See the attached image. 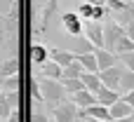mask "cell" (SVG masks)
<instances>
[{
  "mask_svg": "<svg viewBox=\"0 0 134 122\" xmlns=\"http://www.w3.org/2000/svg\"><path fill=\"white\" fill-rule=\"evenodd\" d=\"M0 21H2V28L7 31L9 40L16 42V38H19V26H21V24H19V21H21V0H12L9 9L0 14Z\"/></svg>",
  "mask_w": 134,
  "mask_h": 122,
  "instance_id": "cell-1",
  "label": "cell"
},
{
  "mask_svg": "<svg viewBox=\"0 0 134 122\" xmlns=\"http://www.w3.org/2000/svg\"><path fill=\"white\" fill-rule=\"evenodd\" d=\"M40 92H42L45 101H49L52 106H59V103L68 101V99H66V96H68V92H66V87H64V82H61V80L42 78V80H40Z\"/></svg>",
  "mask_w": 134,
  "mask_h": 122,
  "instance_id": "cell-2",
  "label": "cell"
},
{
  "mask_svg": "<svg viewBox=\"0 0 134 122\" xmlns=\"http://www.w3.org/2000/svg\"><path fill=\"white\" fill-rule=\"evenodd\" d=\"M125 35H127V28L122 24H118L113 19H106L104 21V49H108V52L115 54V47H118V42Z\"/></svg>",
  "mask_w": 134,
  "mask_h": 122,
  "instance_id": "cell-3",
  "label": "cell"
},
{
  "mask_svg": "<svg viewBox=\"0 0 134 122\" xmlns=\"http://www.w3.org/2000/svg\"><path fill=\"white\" fill-rule=\"evenodd\" d=\"M52 115H54V122H75L80 118V108L73 101H64L59 106H52Z\"/></svg>",
  "mask_w": 134,
  "mask_h": 122,
  "instance_id": "cell-4",
  "label": "cell"
},
{
  "mask_svg": "<svg viewBox=\"0 0 134 122\" xmlns=\"http://www.w3.org/2000/svg\"><path fill=\"white\" fill-rule=\"evenodd\" d=\"M85 24V35H87V40L94 45V47H104V24L101 21H82Z\"/></svg>",
  "mask_w": 134,
  "mask_h": 122,
  "instance_id": "cell-5",
  "label": "cell"
},
{
  "mask_svg": "<svg viewBox=\"0 0 134 122\" xmlns=\"http://www.w3.org/2000/svg\"><path fill=\"white\" fill-rule=\"evenodd\" d=\"M122 71H125V68H120V66H113V68H106V71H99V78H101L104 87L118 92V89H120V80H122Z\"/></svg>",
  "mask_w": 134,
  "mask_h": 122,
  "instance_id": "cell-6",
  "label": "cell"
},
{
  "mask_svg": "<svg viewBox=\"0 0 134 122\" xmlns=\"http://www.w3.org/2000/svg\"><path fill=\"white\" fill-rule=\"evenodd\" d=\"M33 71H40V75L42 78H49V80H61L64 78V68L57 63V61H47V63H42V66H33Z\"/></svg>",
  "mask_w": 134,
  "mask_h": 122,
  "instance_id": "cell-7",
  "label": "cell"
},
{
  "mask_svg": "<svg viewBox=\"0 0 134 122\" xmlns=\"http://www.w3.org/2000/svg\"><path fill=\"white\" fill-rule=\"evenodd\" d=\"M71 101H73L80 111H85V108H90V106L99 103L97 94H94V92H90V89H80V92H75V94L71 96Z\"/></svg>",
  "mask_w": 134,
  "mask_h": 122,
  "instance_id": "cell-8",
  "label": "cell"
},
{
  "mask_svg": "<svg viewBox=\"0 0 134 122\" xmlns=\"http://www.w3.org/2000/svg\"><path fill=\"white\" fill-rule=\"evenodd\" d=\"M57 9H59V0H47V5L40 9V35L47 31V26H49L52 16L57 14Z\"/></svg>",
  "mask_w": 134,
  "mask_h": 122,
  "instance_id": "cell-9",
  "label": "cell"
},
{
  "mask_svg": "<svg viewBox=\"0 0 134 122\" xmlns=\"http://www.w3.org/2000/svg\"><path fill=\"white\" fill-rule=\"evenodd\" d=\"M31 61H33V66L47 63V61H49V49H47V45L33 42V45H31Z\"/></svg>",
  "mask_w": 134,
  "mask_h": 122,
  "instance_id": "cell-10",
  "label": "cell"
},
{
  "mask_svg": "<svg viewBox=\"0 0 134 122\" xmlns=\"http://www.w3.org/2000/svg\"><path fill=\"white\" fill-rule=\"evenodd\" d=\"M80 118H94V120H111V108H106V106H101V103H94V106H90V108H85V111H80Z\"/></svg>",
  "mask_w": 134,
  "mask_h": 122,
  "instance_id": "cell-11",
  "label": "cell"
},
{
  "mask_svg": "<svg viewBox=\"0 0 134 122\" xmlns=\"http://www.w3.org/2000/svg\"><path fill=\"white\" fill-rule=\"evenodd\" d=\"M16 73H21V61H19L16 54H12L9 59H5L0 63V78H9V75H16Z\"/></svg>",
  "mask_w": 134,
  "mask_h": 122,
  "instance_id": "cell-12",
  "label": "cell"
},
{
  "mask_svg": "<svg viewBox=\"0 0 134 122\" xmlns=\"http://www.w3.org/2000/svg\"><path fill=\"white\" fill-rule=\"evenodd\" d=\"M49 59L57 61L61 68H66V66H71L78 56H75L73 52H68V49H57V47H54V49H49Z\"/></svg>",
  "mask_w": 134,
  "mask_h": 122,
  "instance_id": "cell-13",
  "label": "cell"
},
{
  "mask_svg": "<svg viewBox=\"0 0 134 122\" xmlns=\"http://www.w3.org/2000/svg\"><path fill=\"white\" fill-rule=\"evenodd\" d=\"M94 54H97V61H99V71H106V68H113L115 66V56L118 54H113V52H108V49H104V47H97L94 49Z\"/></svg>",
  "mask_w": 134,
  "mask_h": 122,
  "instance_id": "cell-14",
  "label": "cell"
},
{
  "mask_svg": "<svg viewBox=\"0 0 134 122\" xmlns=\"http://www.w3.org/2000/svg\"><path fill=\"white\" fill-rule=\"evenodd\" d=\"M134 115V108L125 101V99H120V101H115L113 106H111V120H118V118H132Z\"/></svg>",
  "mask_w": 134,
  "mask_h": 122,
  "instance_id": "cell-15",
  "label": "cell"
},
{
  "mask_svg": "<svg viewBox=\"0 0 134 122\" xmlns=\"http://www.w3.org/2000/svg\"><path fill=\"white\" fill-rule=\"evenodd\" d=\"M97 47L87 40V35H75V42H73V54L80 56V54H92Z\"/></svg>",
  "mask_w": 134,
  "mask_h": 122,
  "instance_id": "cell-16",
  "label": "cell"
},
{
  "mask_svg": "<svg viewBox=\"0 0 134 122\" xmlns=\"http://www.w3.org/2000/svg\"><path fill=\"white\" fill-rule=\"evenodd\" d=\"M97 99H99V103L101 106H106V108H111L115 101H120V94L115 92V89H108V87H101L99 92H97Z\"/></svg>",
  "mask_w": 134,
  "mask_h": 122,
  "instance_id": "cell-17",
  "label": "cell"
},
{
  "mask_svg": "<svg viewBox=\"0 0 134 122\" xmlns=\"http://www.w3.org/2000/svg\"><path fill=\"white\" fill-rule=\"evenodd\" d=\"M80 80H82V85H85V89H90V92H94V94H97V92H99V89L104 87V82H101V78H99V73H87V71H85Z\"/></svg>",
  "mask_w": 134,
  "mask_h": 122,
  "instance_id": "cell-18",
  "label": "cell"
},
{
  "mask_svg": "<svg viewBox=\"0 0 134 122\" xmlns=\"http://www.w3.org/2000/svg\"><path fill=\"white\" fill-rule=\"evenodd\" d=\"M28 89H31V106H33V111H35L40 103H45V96H42V92H40L38 78H31V80H28Z\"/></svg>",
  "mask_w": 134,
  "mask_h": 122,
  "instance_id": "cell-19",
  "label": "cell"
},
{
  "mask_svg": "<svg viewBox=\"0 0 134 122\" xmlns=\"http://www.w3.org/2000/svg\"><path fill=\"white\" fill-rule=\"evenodd\" d=\"M82 73H85V68H82V63L75 59L71 66H66V68H64V78H61V80H80V78H82Z\"/></svg>",
  "mask_w": 134,
  "mask_h": 122,
  "instance_id": "cell-20",
  "label": "cell"
},
{
  "mask_svg": "<svg viewBox=\"0 0 134 122\" xmlns=\"http://www.w3.org/2000/svg\"><path fill=\"white\" fill-rule=\"evenodd\" d=\"M78 61L82 63V68H85L87 73H99V61H97V54H94V52H92V54H80Z\"/></svg>",
  "mask_w": 134,
  "mask_h": 122,
  "instance_id": "cell-21",
  "label": "cell"
},
{
  "mask_svg": "<svg viewBox=\"0 0 134 122\" xmlns=\"http://www.w3.org/2000/svg\"><path fill=\"white\" fill-rule=\"evenodd\" d=\"M120 89H122L125 94L134 89V71H130V68H125V71H122V80H120Z\"/></svg>",
  "mask_w": 134,
  "mask_h": 122,
  "instance_id": "cell-22",
  "label": "cell"
},
{
  "mask_svg": "<svg viewBox=\"0 0 134 122\" xmlns=\"http://www.w3.org/2000/svg\"><path fill=\"white\" fill-rule=\"evenodd\" d=\"M94 7H97V5H92V2H80L75 12L80 14V19H82V21H87V19H92V16H94Z\"/></svg>",
  "mask_w": 134,
  "mask_h": 122,
  "instance_id": "cell-23",
  "label": "cell"
},
{
  "mask_svg": "<svg viewBox=\"0 0 134 122\" xmlns=\"http://www.w3.org/2000/svg\"><path fill=\"white\" fill-rule=\"evenodd\" d=\"M2 80H5V92L21 89V73H16V75H9V78H2Z\"/></svg>",
  "mask_w": 134,
  "mask_h": 122,
  "instance_id": "cell-24",
  "label": "cell"
},
{
  "mask_svg": "<svg viewBox=\"0 0 134 122\" xmlns=\"http://www.w3.org/2000/svg\"><path fill=\"white\" fill-rule=\"evenodd\" d=\"M127 52H134V40L125 35V38L118 42V47H115V54L120 56V54H127Z\"/></svg>",
  "mask_w": 134,
  "mask_h": 122,
  "instance_id": "cell-25",
  "label": "cell"
},
{
  "mask_svg": "<svg viewBox=\"0 0 134 122\" xmlns=\"http://www.w3.org/2000/svg\"><path fill=\"white\" fill-rule=\"evenodd\" d=\"M12 111H14V108L9 106V101H7L5 92H2V94H0V120H5V122H7V118L12 115Z\"/></svg>",
  "mask_w": 134,
  "mask_h": 122,
  "instance_id": "cell-26",
  "label": "cell"
},
{
  "mask_svg": "<svg viewBox=\"0 0 134 122\" xmlns=\"http://www.w3.org/2000/svg\"><path fill=\"white\" fill-rule=\"evenodd\" d=\"M64 82V87H66V92L73 96L75 92H80V89H85V85H82V80H61Z\"/></svg>",
  "mask_w": 134,
  "mask_h": 122,
  "instance_id": "cell-27",
  "label": "cell"
},
{
  "mask_svg": "<svg viewBox=\"0 0 134 122\" xmlns=\"http://www.w3.org/2000/svg\"><path fill=\"white\" fill-rule=\"evenodd\" d=\"M7 101L12 108H21V89H14V92H5Z\"/></svg>",
  "mask_w": 134,
  "mask_h": 122,
  "instance_id": "cell-28",
  "label": "cell"
},
{
  "mask_svg": "<svg viewBox=\"0 0 134 122\" xmlns=\"http://www.w3.org/2000/svg\"><path fill=\"white\" fill-rule=\"evenodd\" d=\"M61 21H64V26H66V24H78V21H82V19H80L78 12H64V14H61Z\"/></svg>",
  "mask_w": 134,
  "mask_h": 122,
  "instance_id": "cell-29",
  "label": "cell"
},
{
  "mask_svg": "<svg viewBox=\"0 0 134 122\" xmlns=\"http://www.w3.org/2000/svg\"><path fill=\"white\" fill-rule=\"evenodd\" d=\"M28 122H49V118H47V115H45L42 111H38V108H35V111L31 113V118H28Z\"/></svg>",
  "mask_w": 134,
  "mask_h": 122,
  "instance_id": "cell-30",
  "label": "cell"
},
{
  "mask_svg": "<svg viewBox=\"0 0 134 122\" xmlns=\"http://www.w3.org/2000/svg\"><path fill=\"white\" fill-rule=\"evenodd\" d=\"M9 42H12V40H9L7 31H5V28H0V52H2V49H7V47H9Z\"/></svg>",
  "mask_w": 134,
  "mask_h": 122,
  "instance_id": "cell-31",
  "label": "cell"
},
{
  "mask_svg": "<svg viewBox=\"0 0 134 122\" xmlns=\"http://www.w3.org/2000/svg\"><path fill=\"white\" fill-rule=\"evenodd\" d=\"M120 59L125 61V66H127L130 71H134V52H127V54H120Z\"/></svg>",
  "mask_w": 134,
  "mask_h": 122,
  "instance_id": "cell-32",
  "label": "cell"
},
{
  "mask_svg": "<svg viewBox=\"0 0 134 122\" xmlns=\"http://www.w3.org/2000/svg\"><path fill=\"white\" fill-rule=\"evenodd\" d=\"M7 122H21V108H14L12 115L7 118Z\"/></svg>",
  "mask_w": 134,
  "mask_h": 122,
  "instance_id": "cell-33",
  "label": "cell"
},
{
  "mask_svg": "<svg viewBox=\"0 0 134 122\" xmlns=\"http://www.w3.org/2000/svg\"><path fill=\"white\" fill-rule=\"evenodd\" d=\"M125 28H127V38H132V40H134V16L125 24Z\"/></svg>",
  "mask_w": 134,
  "mask_h": 122,
  "instance_id": "cell-34",
  "label": "cell"
},
{
  "mask_svg": "<svg viewBox=\"0 0 134 122\" xmlns=\"http://www.w3.org/2000/svg\"><path fill=\"white\" fill-rule=\"evenodd\" d=\"M122 99H125V101H127V103H130V106L134 108V89H132V92H127V94H125Z\"/></svg>",
  "mask_w": 134,
  "mask_h": 122,
  "instance_id": "cell-35",
  "label": "cell"
},
{
  "mask_svg": "<svg viewBox=\"0 0 134 122\" xmlns=\"http://www.w3.org/2000/svg\"><path fill=\"white\" fill-rule=\"evenodd\" d=\"M113 122H134V115L132 118H118V120H113Z\"/></svg>",
  "mask_w": 134,
  "mask_h": 122,
  "instance_id": "cell-36",
  "label": "cell"
},
{
  "mask_svg": "<svg viewBox=\"0 0 134 122\" xmlns=\"http://www.w3.org/2000/svg\"><path fill=\"white\" fill-rule=\"evenodd\" d=\"M2 89H5V80L0 78V94H2Z\"/></svg>",
  "mask_w": 134,
  "mask_h": 122,
  "instance_id": "cell-37",
  "label": "cell"
},
{
  "mask_svg": "<svg viewBox=\"0 0 134 122\" xmlns=\"http://www.w3.org/2000/svg\"><path fill=\"white\" fill-rule=\"evenodd\" d=\"M87 122H106V120H94V118H87Z\"/></svg>",
  "mask_w": 134,
  "mask_h": 122,
  "instance_id": "cell-38",
  "label": "cell"
},
{
  "mask_svg": "<svg viewBox=\"0 0 134 122\" xmlns=\"http://www.w3.org/2000/svg\"><path fill=\"white\" fill-rule=\"evenodd\" d=\"M75 122H87V120H85V118H78V120H75Z\"/></svg>",
  "mask_w": 134,
  "mask_h": 122,
  "instance_id": "cell-39",
  "label": "cell"
},
{
  "mask_svg": "<svg viewBox=\"0 0 134 122\" xmlns=\"http://www.w3.org/2000/svg\"><path fill=\"white\" fill-rule=\"evenodd\" d=\"M0 122H2V120H0Z\"/></svg>",
  "mask_w": 134,
  "mask_h": 122,
  "instance_id": "cell-40",
  "label": "cell"
}]
</instances>
